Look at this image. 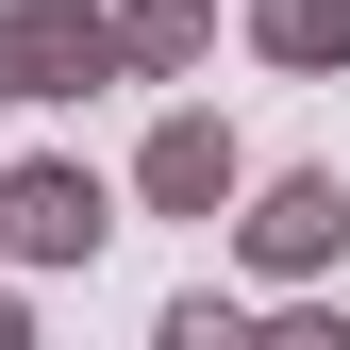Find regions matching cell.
Returning <instances> with one entry per match:
<instances>
[{
  "label": "cell",
  "mask_w": 350,
  "mask_h": 350,
  "mask_svg": "<svg viewBox=\"0 0 350 350\" xmlns=\"http://www.w3.org/2000/svg\"><path fill=\"white\" fill-rule=\"evenodd\" d=\"M17 234H33V250H83V234H100V200H83V184H17Z\"/></svg>",
  "instance_id": "6da1fadb"
}]
</instances>
